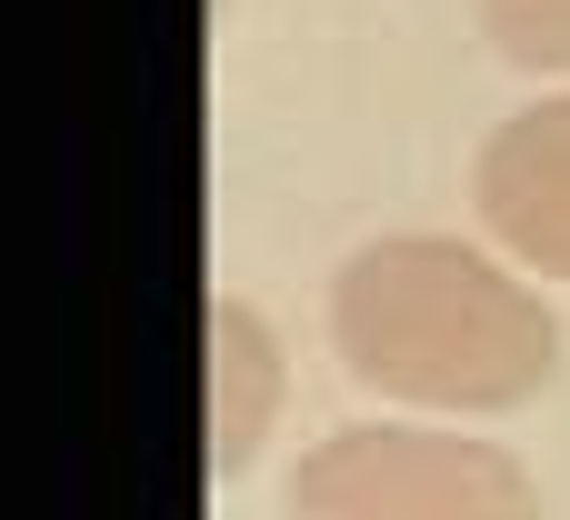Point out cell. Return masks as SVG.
Wrapping results in <instances>:
<instances>
[{"label":"cell","instance_id":"1","mask_svg":"<svg viewBox=\"0 0 570 520\" xmlns=\"http://www.w3.org/2000/svg\"><path fill=\"white\" fill-rule=\"evenodd\" d=\"M331 331L371 391L431 411H511L551 381V311L461 241H371L331 281Z\"/></svg>","mask_w":570,"mask_h":520},{"label":"cell","instance_id":"2","mask_svg":"<svg viewBox=\"0 0 570 520\" xmlns=\"http://www.w3.org/2000/svg\"><path fill=\"white\" fill-rule=\"evenodd\" d=\"M301 520H541V491L511 451L491 441H441V431H331L301 481Z\"/></svg>","mask_w":570,"mask_h":520},{"label":"cell","instance_id":"3","mask_svg":"<svg viewBox=\"0 0 570 520\" xmlns=\"http://www.w3.org/2000/svg\"><path fill=\"white\" fill-rule=\"evenodd\" d=\"M481 220L531 261L570 281V100H541L491 130L481 150Z\"/></svg>","mask_w":570,"mask_h":520},{"label":"cell","instance_id":"4","mask_svg":"<svg viewBox=\"0 0 570 520\" xmlns=\"http://www.w3.org/2000/svg\"><path fill=\"white\" fill-rule=\"evenodd\" d=\"M271 411H281V351H271V331L240 301H220L210 311V471L220 481L250 461V441L271 431Z\"/></svg>","mask_w":570,"mask_h":520},{"label":"cell","instance_id":"5","mask_svg":"<svg viewBox=\"0 0 570 520\" xmlns=\"http://www.w3.org/2000/svg\"><path fill=\"white\" fill-rule=\"evenodd\" d=\"M521 70H570V0H471Z\"/></svg>","mask_w":570,"mask_h":520}]
</instances>
